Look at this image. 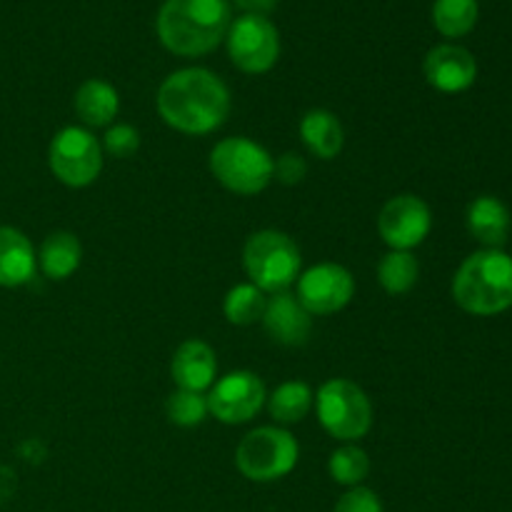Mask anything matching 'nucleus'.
<instances>
[{"instance_id":"nucleus-1","label":"nucleus","mask_w":512,"mask_h":512,"mask_svg":"<svg viewBox=\"0 0 512 512\" xmlns=\"http://www.w3.org/2000/svg\"><path fill=\"white\" fill-rule=\"evenodd\" d=\"M165 125L183 135L215 133L230 115V90L223 78L205 68L170 73L155 95Z\"/></svg>"},{"instance_id":"nucleus-2","label":"nucleus","mask_w":512,"mask_h":512,"mask_svg":"<svg viewBox=\"0 0 512 512\" xmlns=\"http://www.w3.org/2000/svg\"><path fill=\"white\" fill-rule=\"evenodd\" d=\"M228 28V0H165L155 20L160 43L183 58L208 55L223 43Z\"/></svg>"},{"instance_id":"nucleus-3","label":"nucleus","mask_w":512,"mask_h":512,"mask_svg":"<svg viewBox=\"0 0 512 512\" xmlns=\"http://www.w3.org/2000/svg\"><path fill=\"white\" fill-rule=\"evenodd\" d=\"M453 298L465 313L490 318L512 308V258L503 250H478L453 278Z\"/></svg>"},{"instance_id":"nucleus-4","label":"nucleus","mask_w":512,"mask_h":512,"mask_svg":"<svg viewBox=\"0 0 512 512\" xmlns=\"http://www.w3.org/2000/svg\"><path fill=\"white\" fill-rule=\"evenodd\" d=\"M210 173L235 195H260L273 183L275 158L255 140L245 135L223 138L210 150Z\"/></svg>"},{"instance_id":"nucleus-5","label":"nucleus","mask_w":512,"mask_h":512,"mask_svg":"<svg viewBox=\"0 0 512 512\" xmlns=\"http://www.w3.org/2000/svg\"><path fill=\"white\" fill-rule=\"evenodd\" d=\"M298 243L280 230H260L248 238L243 248V268L250 283L263 290L265 295L285 293L300 278Z\"/></svg>"},{"instance_id":"nucleus-6","label":"nucleus","mask_w":512,"mask_h":512,"mask_svg":"<svg viewBox=\"0 0 512 512\" xmlns=\"http://www.w3.org/2000/svg\"><path fill=\"white\" fill-rule=\"evenodd\" d=\"M315 413L328 435L340 443H358L373 428V405L365 390L348 378H333L320 385Z\"/></svg>"},{"instance_id":"nucleus-7","label":"nucleus","mask_w":512,"mask_h":512,"mask_svg":"<svg viewBox=\"0 0 512 512\" xmlns=\"http://www.w3.org/2000/svg\"><path fill=\"white\" fill-rule=\"evenodd\" d=\"M300 460V445L293 435L278 425H263L245 435L235 450V465L240 475L253 483H275L295 470Z\"/></svg>"},{"instance_id":"nucleus-8","label":"nucleus","mask_w":512,"mask_h":512,"mask_svg":"<svg viewBox=\"0 0 512 512\" xmlns=\"http://www.w3.org/2000/svg\"><path fill=\"white\" fill-rule=\"evenodd\" d=\"M50 173L68 188H88L103 170V145L80 125L58 130L48 145Z\"/></svg>"},{"instance_id":"nucleus-9","label":"nucleus","mask_w":512,"mask_h":512,"mask_svg":"<svg viewBox=\"0 0 512 512\" xmlns=\"http://www.w3.org/2000/svg\"><path fill=\"white\" fill-rule=\"evenodd\" d=\"M225 43L235 68L248 75L268 73L280 58V33L265 15L243 13L230 20Z\"/></svg>"},{"instance_id":"nucleus-10","label":"nucleus","mask_w":512,"mask_h":512,"mask_svg":"<svg viewBox=\"0 0 512 512\" xmlns=\"http://www.w3.org/2000/svg\"><path fill=\"white\" fill-rule=\"evenodd\" d=\"M205 398H208V410L215 420L225 425H243L263 410L268 393H265L263 380L255 373L233 370L215 380Z\"/></svg>"},{"instance_id":"nucleus-11","label":"nucleus","mask_w":512,"mask_h":512,"mask_svg":"<svg viewBox=\"0 0 512 512\" xmlns=\"http://www.w3.org/2000/svg\"><path fill=\"white\" fill-rule=\"evenodd\" d=\"M355 295V278L345 265L318 263L300 273L295 298L310 315H335L348 308Z\"/></svg>"},{"instance_id":"nucleus-12","label":"nucleus","mask_w":512,"mask_h":512,"mask_svg":"<svg viewBox=\"0 0 512 512\" xmlns=\"http://www.w3.org/2000/svg\"><path fill=\"white\" fill-rule=\"evenodd\" d=\"M433 230L430 205L418 195H395L378 215V233L390 250H413L425 243Z\"/></svg>"},{"instance_id":"nucleus-13","label":"nucleus","mask_w":512,"mask_h":512,"mask_svg":"<svg viewBox=\"0 0 512 512\" xmlns=\"http://www.w3.org/2000/svg\"><path fill=\"white\" fill-rule=\"evenodd\" d=\"M425 80L440 93H463L478 78V63L463 45L443 43L428 50L423 63Z\"/></svg>"},{"instance_id":"nucleus-14","label":"nucleus","mask_w":512,"mask_h":512,"mask_svg":"<svg viewBox=\"0 0 512 512\" xmlns=\"http://www.w3.org/2000/svg\"><path fill=\"white\" fill-rule=\"evenodd\" d=\"M263 328L273 343L285 348H300L308 343L310 330H313V315L300 305L293 293H275L268 298L263 313Z\"/></svg>"},{"instance_id":"nucleus-15","label":"nucleus","mask_w":512,"mask_h":512,"mask_svg":"<svg viewBox=\"0 0 512 512\" xmlns=\"http://www.w3.org/2000/svg\"><path fill=\"white\" fill-rule=\"evenodd\" d=\"M170 375L178 390H193V393H203V390L213 388L215 378H218V360H215V350L210 348L205 340H185L178 345L170 360Z\"/></svg>"},{"instance_id":"nucleus-16","label":"nucleus","mask_w":512,"mask_h":512,"mask_svg":"<svg viewBox=\"0 0 512 512\" xmlns=\"http://www.w3.org/2000/svg\"><path fill=\"white\" fill-rule=\"evenodd\" d=\"M38 255L28 235L0 225V288H20L35 278Z\"/></svg>"},{"instance_id":"nucleus-17","label":"nucleus","mask_w":512,"mask_h":512,"mask_svg":"<svg viewBox=\"0 0 512 512\" xmlns=\"http://www.w3.org/2000/svg\"><path fill=\"white\" fill-rule=\"evenodd\" d=\"M468 230L483 248L500 250L510 235V210L493 195H480L468 208Z\"/></svg>"},{"instance_id":"nucleus-18","label":"nucleus","mask_w":512,"mask_h":512,"mask_svg":"<svg viewBox=\"0 0 512 512\" xmlns=\"http://www.w3.org/2000/svg\"><path fill=\"white\" fill-rule=\"evenodd\" d=\"M300 140L320 160H333L343 153L345 130L338 115L325 108L308 110L300 120Z\"/></svg>"},{"instance_id":"nucleus-19","label":"nucleus","mask_w":512,"mask_h":512,"mask_svg":"<svg viewBox=\"0 0 512 512\" xmlns=\"http://www.w3.org/2000/svg\"><path fill=\"white\" fill-rule=\"evenodd\" d=\"M73 105L85 128H110L120 110V95L108 80L90 78L78 88Z\"/></svg>"},{"instance_id":"nucleus-20","label":"nucleus","mask_w":512,"mask_h":512,"mask_svg":"<svg viewBox=\"0 0 512 512\" xmlns=\"http://www.w3.org/2000/svg\"><path fill=\"white\" fill-rule=\"evenodd\" d=\"M83 260V245L68 230L50 233L38 250V268L50 280H68Z\"/></svg>"},{"instance_id":"nucleus-21","label":"nucleus","mask_w":512,"mask_h":512,"mask_svg":"<svg viewBox=\"0 0 512 512\" xmlns=\"http://www.w3.org/2000/svg\"><path fill=\"white\" fill-rule=\"evenodd\" d=\"M265 405H268V413L275 423L295 425L303 418H308V413L315 405V395L313 388L303 383V380H288V383H280L265 398Z\"/></svg>"},{"instance_id":"nucleus-22","label":"nucleus","mask_w":512,"mask_h":512,"mask_svg":"<svg viewBox=\"0 0 512 512\" xmlns=\"http://www.w3.org/2000/svg\"><path fill=\"white\" fill-rule=\"evenodd\" d=\"M420 278V263L408 250H390L378 263V283L388 295H405Z\"/></svg>"},{"instance_id":"nucleus-23","label":"nucleus","mask_w":512,"mask_h":512,"mask_svg":"<svg viewBox=\"0 0 512 512\" xmlns=\"http://www.w3.org/2000/svg\"><path fill=\"white\" fill-rule=\"evenodd\" d=\"M268 295L253 283H238L228 290L223 300V313L233 325H253L263 320Z\"/></svg>"},{"instance_id":"nucleus-24","label":"nucleus","mask_w":512,"mask_h":512,"mask_svg":"<svg viewBox=\"0 0 512 512\" xmlns=\"http://www.w3.org/2000/svg\"><path fill=\"white\" fill-rule=\"evenodd\" d=\"M433 23L445 38H463L478 23V0H435Z\"/></svg>"},{"instance_id":"nucleus-25","label":"nucleus","mask_w":512,"mask_h":512,"mask_svg":"<svg viewBox=\"0 0 512 512\" xmlns=\"http://www.w3.org/2000/svg\"><path fill=\"white\" fill-rule=\"evenodd\" d=\"M328 473L338 485H345V488H358L370 473L368 453H365L363 448H358L355 443L340 445V448L333 450V455H330Z\"/></svg>"},{"instance_id":"nucleus-26","label":"nucleus","mask_w":512,"mask_h":512,"mask_svg":"<svg viewBox=\"0 0 512 512\" xmlns=\"http://www.w3.org/2000/svg\"><path fill=\"white\" fill-rule=\"evenodd\" d=\"M165 413H168L170 423L178 428H195V425H203L210 415L208 398L203 393H193V390H175L165 403Z\"/></svg>"},{"instance_id":"nucleus-27","label":"nucleus","mask_w":512,"mask_h":512,"mask_svg":"<svg viewBox=\"0 0 512 512\" xmlns=\"http://www.w3.org/2000/svg\"><path fill=\"white\" fill-rule=\"evenodd\" d=\"M140 148V133L138 128L128 123H115L105 130L103 135V150L113 158H130L133 153H138Z\"/></svg>"},{"instance_id":"nucleus-28","label":"nucleus","mask_w":512,"mask_h":512,"mask_svg":"<svg viewBox=\"0 0 512 512\" xmlns=\"http://www.w3.org/2000/svg\"><path fill=\"white\" fill-rule=\"evenodd\" d=\"M333 512H385V508L375 490L358 485V488H348V493L340 495Z\"/></svg>"},{"instance_id":"nucleus-29","label":"nucleus","mask_w":512,"mask_h":512,"mask_svg":"<svg viewBox=\"0 0 512 512\" xmlns=\"http://www.w3.org/2000/svg\"><path fill=\"white\" fill-rule=\"evenodd\" d=\"M308 175V163H305L303 155L298 153H283L275 160L273 180L283 185H298L303 183V178Z\"/></svg>"},{"instance_id":"nucleus-30","label":"nucleus","mask_w":512,"mask_h":512,"mask_svg":"<svg viewBox=\"0 0 512 512\" xmlns=\"http://www.w3.org/2000/svg\"><path fill=\"white\" fill-rule=\"evenodd\" d=\"M280 0H235V5H238L243 13L248 15H265L268 18V13H273L275 8H278Z\"/></svg>"}]
</instances>
